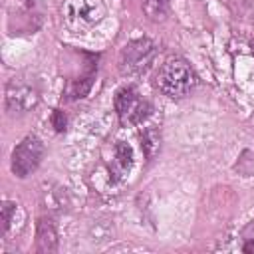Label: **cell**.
Wrapping results in <instances>:
<instances>
[{
    "mask_svg": "<svg viewBox=\"0 0 254 254\" xmlns=\"http://www.w3.org/2000/svg\"><path fill=\"white\" fill-rule=\"evenodd\" d=\"M159 147H161V135H159V131L153 129V127L145 129V131L141 133V149H143L147 161H151V159L157 155Z\"/></svg>",
    "mask_w": 254,
    "mask_h": 254,
    "instance_id": "8fae6325",
    "label": "cell"
},
{
    "mask_svg": "<svg viewBox=\"0 0 254 254\" xmlns=\"http://www.w3.org/2000/svg\"><path fill=\"white\" fill-rule=\"evenodd\" d=\"M234 169L244 177L254 175V153L252 151H242V155H240L238 163L234 165Z\"/></svg>",
    "mask_w": 254,
    "mask_h": 254,
    "instance_id": "9a60e30c",
    "label": "cell"
},
{
    "mask_svg": "<svg viewBox=\"0 0 254 254\" xmlns=\"http://www.w3.org/2000/svg\"><path fill=\"white\" fill-rule=\"evenodd\" d=\"M234 18L254 22V0H228Z\"/></svg>",
    "mask_w": 254,
    "mask_h": 254,
    "instance_id": "4fadbf2b",
    "label": "cell"
},
{
    "mask_svg": "<svg viewBox=\"0 0 254 254\" xmlns=\"http://www.w3.org/2000/svg\"><path fill=\"white\" fill-rule=\"evenodd\" d=\"M4 103H6L8 113L24 115L38 107L40 89L34 81H28L24 77H12L4 89Z\"/></svg>",
    "mask_w": 254,
    "mask_h": 254,
    "instance_id": "5b68a950",
    "label": "cell"
},
{
    "mask_svg": "<svg viewBox=\"0 0 254 254\" xmlns=\"http://www.w3.org/2000/svg\"><path fill=\"white\" fill-rule=\"evenodd\" d=\"M58 250V230L56 222L48 216H40L36 222V252L50 254Z\"/></svg>",
    "mask_w": 254,
    "mask_h": 254,
    "instance_id": "ba28073f",
    "label": "cell"
},
{
    "mask_svg": "<svg viewBox=\"0 0 254 254\" xmlns=\"http://www.w3.org/2000/svg\"><path fill=\"white\" fill-rule=\"evenodd\" d=\"M157 58V46L149 38H137L123 46L119 54V71L123 75H145Z\"/></svg>",
    "mask_w": 254,
    "mask_h": 254,
    "instance_id": "7a4b0ae2",
    "label": "cell"
},
{
    "mask_svg": "<svg viewBox=\"0 0 254 254\" xmlns=\"http://www.w3.org/2000/svg\"><path fill=\"white\" fill-rule=\"evenodd\" d=\"M143 12L149 20L161 22L169 14V0H143Z\"/></svg>",
    "mask_w": 254,
    "mask_h": 254,
    "instance_id": "7c38bea8",
    "label": "cell"
},
{
    "mask_svg": "<svg viewBox=\"0 0 254 254\" xmlns=\"http://www.w3.org/2000/svg\"><path fill=\"white\" fill-rule=\"evenodd\" d=\"M113 103H115L117 117H119L121 125H125V127L143 123V119H147L153 111V105L139 95L135 85H125V87L117 89Z\"/></svg>",
    "mask_w": 254,
    "mask_h": 254,
    "instance_id": "277c9868",
    "label": "cell"
},
{
    "mask_svg": "<svg viewBox=\"0 0 254 254\" xmlns=\"http://www.w3.org/2000/svg\"><path fill=\"white\" fill-rule=\"evenodd\" d=\"M155 85L161 93L181 99L198 85V75L183 58H169L157 71Z\"/></svg>",
    "mask_w": 254,
    "mask_h": 254,
    "instance_id": "6da1fadb",
    "label": "cell"
},
{
    "mask_svg": "<svg viewBox=\"0 0 254 254\" xmlns=\"http://www.w3.org/2000/svg\"><path fill=\"white\" fill-rule=\"evenodd\" d=\"M44 18V2L42 0H16V20L28 32L40 28Z\"/></svg>",
    "mask_w": 254,
    "mask_h": 254,
    "instance_id": "52a82bcc",
    "label": "cell"
},
{
    "mask_svg": "<svg viewBox=\"0 0 254 254\" xmlns=\"http://www.w3.org/2000/svg\"><path fill=\"white\" fill-rule=\"evenodd\" d=\"M52 125H54V129H56L58 133L65 131L67 117H65V113H64L62 109H54V113H52Z\"/></svg>",
    "mask_w": 254,
    "mask_h": 254,
    "instance_id": "e0dca14e",
    "label": "cell"
},
{
    "mask_svg": "<svg viewBox=\"0 0 254 254\" xmlns=\"http://www.w3.org/2000/svg\"><path fill=\"white\" fill-rule=\"evenodd\" d=\"M242 250L248 254L254 252V220H250L242 228Z\"/></svg>",
    "mask_w": 254,
    "mask_h": 254,
    "instance_id": "2e32d148",
    "label": "cell"
},
{
    "mask_svg": "<svg viewBox=\"0 0 254 254\" xmlns=\"http://www.w3.org/2000/svg\"><path fill=\"white\" fill-rule=\"evenodd\" d=\"M250 46H252V54H254V42H252V44H250Z\"/></svg>",
    "mask_w": 254,
    "mask_h": 254,
    "instance_id": "ac0fdd59",
    "label": "cell"
},
{
    "mask_svg": "<svg viewBox=\"0 0 254 254\" xmlns=\"http://www.w3.org/2000/svg\"><path fill=\"white\" fill-rule=\"evenodd\" d=\"M44 153H46V149H44V143L40 137H36V135L24 137L12 151V173L20 179H26L40 167Z\"/></svg>",
    "mask_w": 254,
    "mask_h": 254,
    "instance_id": "8992f818",
    "label": "cell"
},
{
    "mask_svg": "<svg viewBox=\"0 0 254 254\" xmlns=\"http://www.w3.org/2000/svg\"><path fill=\"white\" fill-rule=\"evenodd\" d=\"M93 77H95V69L87 71V73H85L83 77H79V79H71V81L67 83V87H65V97L71 99V101L85 97V95L89 93V89H91Z\"/></svg>",
    "mask_w": 254,
    "mask_h": 254,
    "instance_id": "30bf717a",
    "label": "cell"
},
{
    "mask_svg": "<svg viewBox=\"0 0 254 254\" xmlns=\"http://www.w3.org/2000/svg\"><path fill=\"white\" fill-rule=\"evenodd\" d=\"M16 202L12 200H4L2 202V208H0V214H2V236L8 234L12 222H14V216H16Z\"/></svg>",
    "mask_w": 254,
    "mask_h": 254,
    "instance_id": "5bb4252c",
    "label": "cell"
},
{
    "mask_svg": "<svg viewBox=\"0 0 254 254\" xmlns=\"http://www.w3.org/2000/svg\"><path fill=\"white\" fill-rule=\"evenodd\" d=\"M62 14L71 30L85 32L105 18L107 8L103 0H65L62 6Z\"/></svg>",
    "mask_w": 254,
    "mask_h": 254,
    "instance_id": "3957f363",
    "label": "cell"
},
{
    "mask_svg": "<svg viewBox=\"0 0 254 254\" xmlns=\"http://www.w3.org/2000/svg\"><path fill=\"white\" fill-rule=\"evenodd\" d=\"M113 167L117 179L123 177L133 167V149L125 141H117L113 147Z\"/></svg>",
    "mask_w": 254,
    "mask_h": 254,
    "instance_id": "9c48e42d",
    "label": "cell"
}]
</instances>
